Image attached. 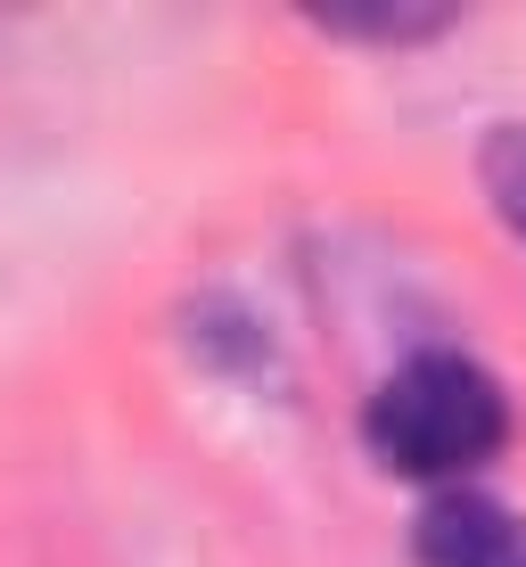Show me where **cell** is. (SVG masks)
Masks as SVG:
<instances>
[{"label":"cell","mask_w":526,"mask_h":567,"mask_svg":"<svg viewBox=\"0 0 526 567\" xmlns=\"http://www.w3.org/2000/svg\"><path fill=\"white\" fill-rule=\"evenodd\" d=\"M362 436L395 477L453 485L510 444V395L470 354H412L403 370L379 379V395L362 412Z\"/></svg>","instance_id":"6da1fadb"},{"label":"cell","mask_w":526,"mask_h":567,"mask_svg":"<svg viewBox=\"0 0 526 567\" xmlns=\"http://www.w3.org/2000/svg\"><path fill=\"white\" fill-rule=\"evenodd\" d=\"M412 551H420V567H526V518L502 511L494 494L453 485V494H436L420 511Z\"/></svg>","instance_id":"7a4b0ae2"},{"label":"cell","mask_w":526,"mask_h":567,"mask_svg":"<svg viewBox=\"0 0 526 567\" xmlns=\"http://www.w3.org/2000/svg\"><path fill=\"white\" fill-rule=\"evenodd\" d=\"M321 33H338V42H379V50H403V42H436V33L461 25L453 0H313Z\"/></svg>","instance_id":"3957f363"},{"label":"cell","mask_w":526,"mask_h":567,"mask_svg":"<svg viewBox=\"0 0 526 567\" xmlns=\"http://www.w3.org/2000/svg\"><path fill=\"white\" fill-rule=\"evenodd\" d=\"M477 173H485V198H494V214L518 230V247H526V124H494V132H485Z\"/></svg>","instance_id":"277c9868"}]
</instances>
